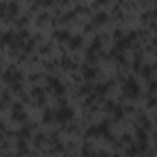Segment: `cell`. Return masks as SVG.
Masks as SVG:
<instances>
[{
  "mask_svg": "<svg viewBox=\"0 0 157 157\" xmlns=\"http://www.w3.org/2000/svg\"><path fill=\"white\" fill-rule=\"evenodd\" d=\"M72 115L71 109H63L58 113V119H70Z\"/></svg>",
  "mask_w": 157,
  "mask_h": 157,
  "instance_id": "obj_1",
  "label": "cell"
}]
</instances>
